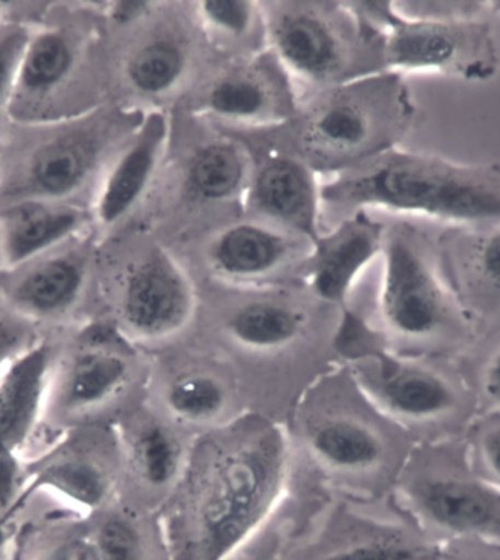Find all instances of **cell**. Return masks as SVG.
Segmentation results:
<instances>
[{
  "instance_id": "6da1fadb",
  "label": "cell",
  "mask_w": 500,
  "mask_h": 560,
  "mask_svg": "<svg viewBox=\"0 0 500 560\" xmlns=\"http://www.w3.org/2000/svg\"><path fill=\"white\" fill-rule=\"evenodd\" d=\"M415 119L404 75L381 72L300 98L280 128L234 137L293 155L313 172L338 175L398 149Z\"/></svg>"
},
{
  "instance_id": "7a4b0ae2",
  "label": "cell",
  "mask_w": 500,
  "mask_h": 560,
  "mask_svg": "<svg viewBox=\"0 0 500 560\" xmlns=\"http://www.w3.org/2000/svg\"><path fill=\"white\" fill-rule=\"evenodd\" d=\"M334 225L359 211L384 210L446 223L500 224V168L469 166L394 149L338 173L322 186Z\"/></svg>"
},
{
  "instance_id": "3957f363",
  "label": "cell",
  "mask_w": 500,
  "mask_h": 560,
  "mask_svg": "<svg viewBox=\"0 0 500 560\" xmlns=\"http://www.w3.org/2000/svg\"><path fill=\"white\" fill-rule=\"evenodd\" d=\"M143 116L106 103L55 124H8L2 130L0 207L40 199L91 210L108 166Z\"/></svg>"
},
{
  "instance_id": "277c9868",
  "label": "cell",
  "mask_w": 500,
  "mask_h": 560,
  "mask_svg": "<svg viewBox=\"0 0 500 560\" xmlns=\"http://www.w3.org/2000/svg\"><path fill=\"white\" fill-rule=\"evenodd\" d=\"M55 7L33 23L8 103V124H55L111 103L103 2Z\"/></svg>"
},
{
  "instance_id": "5b68a950",
  "label": "cell",
  "mask_w": 500,
  "mask_h": 560,
  "mask_svg": "<svg viewBox=\"0 0 500 560\" xmlns=\"http://www.w3.org/2000/svg\"><path fill=\"white\" fill-rule=\"evenodd\" d=\"M198 310L193 272L151 230L133 224L102 242L89 319L132 345H159L188 329Z\"/></svg>"
},
{
  "instance_id": "8992f818",
  "label": "cell",
  "mask_w": 500,
  "mask_h": 560,
  "mask_svg": "<svg viewBox=\"0 0 500 560\" xmlns=\"http://www.w3.org/2000/svg\"><path fill=\"white\" fill-rule=\"evenodd\" d=\"M251 171V150L242 139L172 112L167 160L150 201L133 224L175 246L241 214Z\"/></svg>"
},
{
  "instance_id": "52a82bcc",
  "label": "cell",
  "mask_w": 500,
  "mask_h": 560,
  "mask_svg": "<svg viewBox=\"0 0 500 560\" xmlns=\"http://www.w3.org/2000/svg\"><path fill=\"white\" fill-rule=\"evenodd\" d=\"M219 62L190 2H155L138 23L107 27L108 102L129 110L172 113Z\"/></svg>"
},
{
  "instance_id": "ba28073f",
  "label": "cell",
  "mask_w": 500,
  "mask_h": 560,
  "mask_svg": "<svg viewBox=\"0 0 500 560\" xmlns=\"http://www.w3.org/2000/svg\"><path fill=\"white\" fill-rule=\"evenodd\" d=\"M268 49L302 97L386 72L382 38L349 2H260ZM299 98V100H300Z\"/></svg>"
},
{
  "instance_id": "9c48e42d",
  "label": "cell",
  "mask_w": 500,
  "mask_h": 560,
  "mask_svg": "<svg viewBox=\"0 0 500 560\" xmlns=\"http://www.w3.org/2000/svg\"><path fill=\"white\" fill-rule=\"evenodd\" d=\"M132 342L111 324L89 319L62 334L40 422L21 458L36 457L77 429L106 424L138 375Z\"/></svg>"
},
{
  "instance_id": "30bf717a",
  "label": "cell",
  "mask_w": 500,
  "mask_h": 560,
  "mask_svg": "<svg viewBox=\"0 0 500 560\" xmlns=\"http://www.w3.org/2000/svg\"><path fill=\"white\" fill-rule=\"evenodd\" d=\"M377 30L386 72H434L487 81L498 72L491 27L476 19H429L403 14L395 2H349Z\"/></svg>"
},
{
  "instance_id": "8fae6325",
  "label": "cell",
  "mask_w": 500,
  "mask_h": 560,
  "mask_svg": "<svg viewBox=\"0 0 500 560\" xmlns=\"http://www.w3.org/2000/svg\"><path fill=\"white\" fill-rule=\"evenodd\" d=\"M276 444L232 448L211 462L193 502V553L198 560L228 558L258 525L280 477Z\"/></svg>"
},
{
  "instance_id": "7c38bea8",
  "label": "cell",
  "mask_w": 500,
  "mask_h": 560,
  "mask_svg": "<svg viewBox=\"0 0 500 560\" xmlns=\"http://www.w3.org/2000/svg\"><path fill=\"white\" fill-rule=\"evenodd\" d=\"M313 243L304 234L241 212L172 247L186 267L199 265L224 288L256 289L302 273Z\"/></svg>"
},
{
  "instance_id": "4fadbf2b",
  "label": "cell",
  "mask_w": 500,
  "mask_h": 560,
  "mask_svg": "<svg viewBox=\"0 0 500 560\" xmlns=\"http://www.w3.org/2000/svg\"><path fill=\"white\" fill-rule=\"evenodd\" d=\"M298 106L293 82L267 49L249 58L221 60L173 112L239 135L280 128Z\"/></svg>"
},
{
  "instance_id": "5bb4252c",
  "label": "cell",
  "mask_w": 500,
  "mask_h": 560,
  "mask_svg": "<svg viewBox=\"0 0 500 560\" xmlns=\"http://www.w3.org/2000/svg\"><path fill=\"white\" fill-rule=\"evenodd\" d=\"M124 453L106 424L77 429L36 457L23 462L21 493L0 528L10 532L28 499L45 493L85 514L112 505L119 486Z\"/></svg>"
},
{
  "instance_id": "9a60e30c",
  "label": "cell",
  "mask_w": 500,
  "mask_h": 560,
  "mask_svg": "<svg viewBox=\"0 0 500 560\" xmlns=\"http://www.w3.org/2000/svg\"><path fill=\"white\" fill-rule=\"evenodd\" d=\"M100 238L94 228L0 273V303L46 334L89 319Z\"/></svg>"
},
{
  "instance_id": "2e32d148",
  "label": "cell",
  "mask_w": 500,
  "mask_h": 560,
  "mask_svg": "<svg viewBox=\"0 0 500 560\" xmlns=\"http://www.w3.org/2000/svg\"><path fill=\"white\" fill-rule=\"evenodd\" d=\"M426 245L406 224L386 228L377 305L384 327L406 340L437 336L452 318L450 296Z\"/></svg>"
},
{
  "instance_id": "e0dca14e",
  "label": "cell",
  "mask_w": 500,
  "mask_h": 560,
  "mask_svg": "<svg viewBox=\"0 0 500 560\" xmlns=\"http://www.w3.org/2000/svg\"><path fill=\"white\" fill-rule=\"evenodd\" d=\"M172 141V113L148 112L104 175L91 203L100 242L132 225L150 201Z\"/></svg>"
},
{
  "instance_id": "ac0fdd59",
  "label": "cell",
  "mask_w": 500,
  "mask_h": 560,
  "mask_svg": "<svg viewBox=\"0 0 500 560\" xmlns=\"http://www.w3.org/2000/svg\"><path fill=\"white\" fill-rule=\"evenodd\" d=\"M239 139L252 154L243 212L316 241L324 232L316 172L293 155L251 139Z\"/></svg>"
},
{
  "instance_id": "d6986e66",
  "label": "cell",
  "mask_w": 500,
  "mask_h": 560,
  "mask_svg": "<svg viewBox=\"0 0 500 560\" xmlns=\"http://www.w3.org/2000/svg\"><path fill=\"white\" fill-rule=\"evenodd\" d=\"M404 494L412 512L438 532L500 549V488L490 480L420 477Z\"/></svg>"
},
{
  "instance_id": "ffe728a7",
  "label": "cell",
  "mask_w": 500,
  "mask_h": 560,
  "mask_svg": "<svg viewBox=\"0 0 500 560\" xmlns=\"http://www.w3.org/2000/svg\"><path fill=\"white\" fill-rule=\"evenodd\" d=\"M356 375L371 401L402 422H433L458 404L454 386L441 373L388 353L369 355Z\"/></svg>"
},
{
  "instance_id": "44dd1931",
  "label": "cell",
  "mask_w": 500,
  "mask_h": 560,
  "mask_svg": "<svg viewBox=\"0 0 500 560\" xmlns=\"http://www.w3.org/2000/svg\"><path fill=\"white\" fill-rule=\"evenodd\" d=\"M312 302L289 290L247 289L225 306L220 329L225 340L251 353L289 350L311 328Z\"/></svg>"
},
{
  "instance_id": "7402d4cb",
  "label": "cell",
  "mask_w": 500,
  "mask_h": 560,
  "mask_svg": "<svg viewBox=\"0 0 500 560\" xmlns=\"http://www.w3.org/2000/svg\"><path fill=\"white\" fill-rule=\"evenodd\" d=\"M385 232L371 211L356 212L322 232L302 272L311 292L330 305L345 301L360 273L381 255Z\"/></svg>"
},
{
  "instance_id": "603a6c76",
  "label": "cell",
  "mask_w": 500,
  "mask_h": 560,
  "mask_svg": "<svg viewBox=\"0 0 500 560\" xmlns=\"http://www.w3.org/2000/svg\"><path fill=\"white\" fill-rule=\"evenodd\" d=\"M62 332H51L0 371V455L23 458L40 422Z\"/></svg>"
},
{
  "instance_id": "cb8c5ba5",
  "label": "cell",
  "mask_w": 500,
  "mask_h": 560,
  "mask_svg": "<svg viewBox=\"0 0 500 560\" xmlns=\"http://www.w3.org/2000/svg\"><path fill=\"white\" fill-rule=\"evenodd\" d=\"M93 229L90 208L28 199L0 207V259L3 271Z\"/></svg>"
},
{
  "instance_id": "d4e9b609",
  "label": "cell",
  "mask_w": 500,
  "mask_h": 560,
  "mask_svg": "<svg viewBox=\"0 0 500 560\" xmlns=\"http://www.w3.org/2000/svg\"><path fill=\"white\" fill-rule=\"evenodd\" d=\"M190 10L204 40L221 60L249 58L268 49L267 23L255 0H199Z\"/></svg>"
},
{
  "instance_id": "484cf974",
  "label": "cell",
  "mask_w": 500,
  "mask_h": 560,
  "mask_svg": "<svg viewBox=\"0 0 500 560\" xmlns=\"http://www.w3.org/2000/svg\"><path fill=\"white\" fill-rule=\"evenodd\" d=\"M307 445L322 466L346 475H360L380 467L385 444L380 433L353 416H328L313 423Z\"/></svg>"
},
{
  "instance_id": "4316f807",
  "label": "cell",
  "mask_w": 500,
  "mask_h": 560,
  "mask_svg": "<svg viewBox=\"0 0 500 560\" xmlns=\"http://www.w3.org/2000/svg\"><path fill=\"white\" fill-rule=\"evenodd\" d=\"M121 445L133 475L150 489L168 488L179 476L182 448L175 433L165 424L143 420L126 429Z\"/></svg>"
},
{
  "instance_id": "83f0119b",
  "label": "cell",
  "mask_w": 500,
  "mask_h": 560,
  "mask_svg": "<svg viewBox=\"0 0 500 560\" xmlns=\"http://www.w3.org/2000/svg\"><path fill=\"white\" fill-rule=\"evenodd\" d=\"M164 406L177 420L206 424L220 419L228 410L230 390L214 373L194 371L182 373L165 386Z\"/></svg>"
},
{
  "instance_id": "f1b7e54d",
  "label": "cell",
  "mask_w": 500,
  "mask_h": 560,
  "mask_svg": "<svg viewBox=\"0 0 500 560\" xmlns=\"http://www.w3.org/2000/svg\"><path fill=\"white\" fill-rule=\"evenodd\" d=\"M102 560H142V541L132 520L112 505L86 518Z\"/></svg>"
},
{
  "instance_id": "f546056e",
  "label": "cell",
  "mask_w": 500,
  "mask_h": 560,
  "mask_svg": "<svg viewBox=\"0 0 500 560\" xmlns=\"http://www.w3.org/2000/svg\"><path fill=\"white\" fill-rule=\"evenodd\" d=\"M32 30L33 24L27 21L8 19V16H3L0 23V120L7 117L16 69Z\"/></svg>"
},
{
  "instance_id": "4dcf8cb0",
  "label": "cell",
  "mask_w": 500,
  "mask_h": 560,
  "mask_svg": "<svg viewBox=\"0 0 500 560\" xmlns=\"http://www.w3.org/2000/svg\"><path fill=\"white\" fill-rule=\"evenodd\" d=\"M49 336L32 320L0 303V371Z\"/></svg>"
},
{
  "instance_id": "1f68e13d",
  "label": "cell",
  "mask_w": 500,
  "mask_h": 560,
  "mask_svg": "<svg viewBox=\"0 0 500 560\" xmlns=\"http://www.w3.org/2000/svg\"><path fill=\"white\" fill-rule=\"evenodd\" d=\"M428 549L395 540L362 542L317 560H416Z\"/></svg>"
},
{
  "instance_id": "d6a6232c",
  "label": "cell",
  "mask_w": 500,
  "mask_h": 560,
  "mask_svg": "<svg viewBox=\"0 0 500 560\" xmlns=\"http://www.w3.org/2000/svg\"><path fill=\"white\" fill-rule=\"evenodd\" d=\"M478 463L487 480L500 488V422L490 423L477 441Z\"/></svg>"
},
{
  "instance_id": "836d02e7",
  "label": "cell",
  "mask_w": 500,
  "mask_h": 560,
  "mask_svg": "<svg viewBox=\"0 0 500 560\" xmlns=\"http://www.w3.org/2000/svg\"><path fill=\"white\" fill-rule=\"evenodd\" d=\"M478 269L490 284L500 288V224L482 238L477 255Z\"/></svg>"
},
{
  "instance_id": "e575fe53",
  "label": "cell",
  "mask_w": 500,
  "mask_h": 560,
  "mask_svg": "<svg viewBox=\"0 0 500 560\" xmlns=\"http://www.w3.org/2000/svg\"><path fill=\"white\" fill-rule=\"evenodd\" d=\"M482 390L490 402L500 407V347L491 355L490 362L487 363L485 373H482Z\"/></svg>"
},
{
  "instance_id": "d590c367",
  "label": "cell",
  "mask_w": 500,
  "mask_h": 560,
  "mask_svg": "<svg viewBox=\"0 0 500 560\" xmlns=\"http://www.w3.org/2000/svg\"><path fill=\"white\" fill-rule=\"evenodd\" d=\"M416 560H476V559H467L461 558V556H451L445 553H439V551L434 550H426L423 555L419 556Z\"/></svg>"
},
{
  "instance_id": "8d00e7d4",
  "label": "cell",
  "mask_w": 500,
  "mask_h": 560,
  "mask_svg": "<svg viewBox=\"0 0 500 560\" xmlns=\"http://www.w3.org/2000/svg\"><path fill=\"white\" fill-rule=\"evenodd\" d=\"M10 533L0 528V553H2V550L5 549L7 542L10 541Z\"/></svg>"
},
{
  "instance_id": "74e56055",
  "label": "cell",
  "mask_w": 500,
  "mask_h": 560,
  "mask_svg": "<svg viewBox=\"0 0 500 560\" xmlns=\"http://www.w3.org/2000/svg\"><path fill=\"white\" fill-rule=\"evenodd\" d=\"M3 126L0 128V176H2V167H3Z\"/></svg>"
},
{
  "instance_id": "f35d334b",
  "label": "cell",
  "mask_w": 500,
  "mask_h": 560,
  "mask_svg": "<svg viewBox=\"0 0 500 560\" xmlns=\"http://www.w3.org/2000/svg\"><path fill=\"white\" fill-rule=\"evenodd\" d=\"M3 267H2V259H0V273H2Z\"/></svg>"
}]
</instances>
